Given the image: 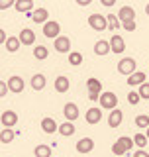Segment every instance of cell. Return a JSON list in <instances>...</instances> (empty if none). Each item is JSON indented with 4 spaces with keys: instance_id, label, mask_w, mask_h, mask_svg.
I'll use <instances>...</instances> for the list:
<instances>
[{
    "instance_id": "obj_17",
    "label": "cell",
    "mask_w": 149,
    "mask_h": 157,
    "mask_svg": "<svg viewBox=\"0 0 149 157\" xmlns=\"http://www.w3.org/2000/svg\"><path fill=\"white\" fill-rule=\"evenodd\" d=\"M108 51H112V47H110V41H108V39H98V41L94 43V53H96L98 57H104V55H108Z\"/></svg>"
},
{
    "instance_id": "obj_15",
    "label": "cell",
    "mask_w": 149,
    "mask_h": 157,
    "mask_svg": "<svg viewBox=\"0 0 149 157\" xmlns=\"http://www.w3.org/2000/svg\"><path fill=\"white\" fill-rule=\"evenodd\" d=\"M45 85H47V78H45V75H41V73H36V75L29 78V86H32L33 90H43Z\"/></svg>"
},
{
    "instance_id": "obj_23",
    "label": "cell",
    "mask_w": 149,
    "mask_h": 157,
    "mask_svg": "<svg viewBox=\"0 0 149 157\" xmlns=\"http://www.w3.org/2000/svg\"><path fill=\"white\" fill-rule=\"evenodd\" d=\"M69 86H71V82H69V77H65V75H59L57 78H55V90L57 92H67L69 90Z\"/></svg>"
},
{
    "instance_id": "obj_26",
    "label": "cell",
    "mask_w": 149,
    "mask_h": 157,
    "mask_svg": "<svg viewBox=\"0 0 149 157\" xmlns=\"http://www.w3.org/2000/svg\"><path fill=\"white\" fill-rule=\"evenodd\" d=\"M33 155L36 157H51V147L45 145V144H39V145H36V149H33Z\"/></svg>"
},
{
    "instance_id": "obj_1",
    "label": "cell",
    "mask_w": 149,
    "mask_h": 157,
    "mask_svg": "<svg viewBox=\"0 0 149 157\" xmlns=\"http://www.w3.org/2000/svg\"><path fill=\"white\" fill-rule=\"evenodd\" d=\"M133 145H136V144H133V137L122 136V137H118L116 144L112 145V153H114V155H124V153H128V151H130Z\"/></svg>"
},
{
    "instance_id": "obj_9",
    "label": "cell",
    "mask_w": 149,
    "mask_h": 157,
    "mask_svg": "<svg viewBox=\"0 0 149 157\" xmlns=\"http://www.w3.org/2000/svg\"><path fill=\"white\" fill-rule=\"evenodd\" d=\"M28 18H32L36 24H41V26H45V24L49 22V20H47V18H49V12H47L45 8H36L32 14H28Z\"/></svg>"
},
{
    "instance_id": "obj_14",
    "label": "cell",
    "mask_w": 149,
    "mask_h": 157,
    "mask_svg": "<svg viewBox=\"0 0 149 157\" xmlns=\"http://www.w3.org/2000/svg\"><path fill=\"white\" fill-rule=\"evenodd\" d=\"M53 45H55V51H59V53H71V39L67 36L57 37Z\"/></svg>"
},
{
    "instance_id": "obj_3",
    "label": "cell",
    "mask_w": 149,
    "mask_h": 157,
    "mask_svg": "<svg viewBox=\"0 0 149 157\" xmlns=\"http://www.w3.org/2000/svg\"><path fill=\"white\" fill-rule=\"evenodd\" d=\"M116 106H118V96L110 90H104L100 94V108L112 112V110H116Z\"/></svg>"
},
{
    "instance_id": "obj_24",
    "label": "cell",
    "mask_w": 149,
    "mask_h": 157,
    "mask_svg": "<svg viewBox=\"0 0 149 157\" xmlns=\"http://www.w3.org/2000/svg\"><path fill=\"white\" fill-rule=\"evenodd\" d=\"M33 57H36L37 61H45L49 57V49L45 45H36L33 47Z\"/></svg>"
},
{
    "instance_id": "obj_41",
    "label": "cell",
    "mask_w": 149,
    "mask_h": 157,
    "mask_svg": "<svg viewBox=\"0 0 149 157\" xmlns=\"http://www.w3.org/2000/svg\"><path fill=\"white\" fill-rule=\"evenodd\" d=\"M88 2L90 0H78V6H88Z\"/></svg>"
},
{
    "instance_id": "obj_6",
    "label": "cell",
    "mask_w": 149,
    "mask_h": 157,
    "mask_svg": "<svg viewBox=\"0 0 149 157\" xmlns=\"http://www.w3.org/2000/svg\"><path fill=\"white\" fill-rule=\"evenodd\" d=\"M43 36H45V37H51V39L61 37V26H59V22H55V20H49L45 26H43Z\"/></svg>"
},
{
    "instance_id": "obj_35",
    "label": "cell",
    "mask_w": 149,
    "mask_h": 157,
    "mask_svg": "<svg viewBox=\"0 0 149 157\" xmlns=\"http://www.w3.org/2000/svg\"><path fill=\"white\" fill-rule=\"evenodd\" d=\"M10 92V88H8V82L6 81H0V96H6Z\"/></svg>"
},
{
    "instance_id": "obj_36",
    "label": "cell",
    "mask_w": 149,
    "mask_h": 157,
    "mask_svg": "<svg viewBox=\"0 0 149 157\" xmlns=\"http://www.w3.org/2000/svg\"><path fill=\"white\" fill-rule=\"evenodd\" d=\"M122 26H124V29H126V32H133V29L137 28V26H136V20H133V22H124Z\"/></svg>"
},
{
    "instance_id": "obj_27",
    "label": "cell",
    "mask_w": 149,
    "mask_h": 157,
    "mask_svg": "<svg viewBox=\"0 0 149 157\" xmlns=\"http://www.w3.org/2000/svg\"><path fill=\"white\" fill-rule=\"evenodd\" d=\"M59 134H61L63 137H71V136L74 134V126H73V122H65V124L59 126Z\"/></svg>"
},
{
    "instance_id": "obj_28",
    "label": "cell",
    "mask_w": 149,
    "mask_h": 157,
    "mask_svg": "<svg viewBox=\"0 0 149 157\" xmlns=\"http://www.w3.org/2000/svg\"><path fill=\"white\" fill-rule=\"evenodd\" d=\"M106 20H108V29H112V32H116V29L122 26L120 18H118L116 14H108V16H106Z\"/></svg>"
},
{
    "instance_id": "obj_12",
    "label": "cell",
    "mask_w": 149,
    "mask_h": 157,
    "mask_svg": "<svg viewBox=\"0 0 149 157\" xmlns=\"http://www.w3.org/2000/svg\"><path fill=\"white\" fill-rule=\"evenodd\" d=\"M63 114H65L67 122H74L78 118V106L74 104V102H67V104L63 106Z\"/></svg>"
},
{
    "instance_id": "obj_4",
    "label": "cell",
    "mask_w": 149,
    "mask_h": 157,
    "mask_svg": "<svg viewBox=\"0 0 149 157\" xmlns=\"http://www.w3.org/2000/svg\"><path fill=\"white\" fill-rule=\"evenodd\" d=\"M86 88H88V98L90 100H100V94H102V82L98 81V78H94V77H90L86 81Z\"/></svg>"
},
{
    "instance_id": "obj_16",
    "label": "cell",
    "mask_w": 149,
    "mask_h": 157,
    "mask_svg": "<svg viewBox=\"0 0 149 157\" xmlns=\"http://www.w3.org/2000/svg\"><path fill=\"white\" fill-rule=\"evenodd\" d=\"M84 118H86V122H88V124H98V122H100L102 120V108H96V106H92V108H88V110H86V116H84Z\"/></svg>"
},
{
    "instance_id": "obj_7",
    "label": "cell",
    "mask_w": 149,
    "mask_h": 157,
    "mask_svg": "<svg viewBox=\"0 0 149 157\" xmlns=\"http://www.w3.org/2000/svg\"><path fill=\"white\" fill-rule=\"evenodd\" d=\"M8 88H10V92H24V88H26V82H24V78L22 77H18V75H12L8 78Z\"/></svg>"
},
{
    "instance_id": "obj_39",
    "label": "cell",
    "mask_w": 149,
    "mask_h": 157,
    "mask_svg": "<svg viewBox=\"0 0 149 157\" xmlns=\"http://www.w3.org/2000/svg\"><path fill=\"white\" fill-rule=\"evenodd\" d=\"M116 4V0H102V6H106V8H110Z\"/></svg>"
},
{
    "instance_id": "obj_22",
    "label": "cell",
    "mask_w": 149,
    "mask_h": 157,
    "mask_svg": "<svg viewBox=\"0 0 149 157\" xmlns=\"http://www.w3.org/2000/svg\"><path fill=\"white\" fill-rule=\"evenodd\" d=\"M14 8H16V12H22V14H32L36 10L32 0H20V2L14 4Z\"/></svg>"
},
{
    "instance_id": "obj_21",
    "label": "cell",
    "mask_w": 149,
    "mask_h": 157,
    "mask_svg": "<svg viewBox=\"0 0 149 157\" xmlns=\"http://www.w3.org/2000/svg\"><path fill=\"white\" fill-rule=\"evenodd\" d=\"M41 130L45 132V134H55V132H59V126H57V122L53 120V118H43L41 120Z\"/></svg>"
},
{
    "instance_id": "obj_11",
    "label": "cell",
    "mask_w": 149,
    "mask_h": 157,
    "mask_svg": "<svg viewBox=\"0 0 149 157\" xmlns=\"http://www.w3.org/2000/svg\"><path fill=\"white\" fill-rule=\"evenodd\" d=\"M110 47H112V53H124V49H126V41H124V37L120 36V33H112Z\"/></svg>"
},
{
    "instance_id": "obj_2",
    "label": "cell",
    "mask_w": 149,
    "mask_h": 157,
    "mask_svg": "<svg viewBox=\"0 0 149 157\" xmlns=\"http://www.w3.org/2000/svg\"><path fill=\"white\" fill-rule=\"evenodd\" d=\"M136 71H137V65H136V59H133V57H124V59H120V63H118V73H120V75L132 77Z\"/></svg>"
},
{
    "instance_id": "obj_34",
    "label": "cell",
    "mask_w": 149,
    "mask_h": 157,
    "mask_svg": "<svg viewBox=\"0 0 149 157\" xmlns=\"http://www.w3.org/2000/svg\"><path fill=\"white\" fill-rule=\"evenodd\" d=\"M137 92H139V96L143 98V100H149V82H145V85H141Z\"/></svg>"
},
{
    "instance_id": "obj_37",
    "label": "cell",
    "mask_w": 149,
    "mask_h": 157,
    "mask_svg": "<svg viewBox=\"0 0 149 157\" xmlns=\"http://www.w3.org/2000/svg\"><path fill=\"white\" fill-rule=\"evenodd\" d=\"M133 157H149V153H147L145 149H137L136 153H133Z\"/></svg>"
},
{
    "instance_id": "obj_43",
    "label": "cell",
    "mask_w": 149,
    "mask_h": 157,
    "mask_svg": "<svg viewBox=\"0 0 149 157\" xmlns=\"http://www.w3.org/2000/svg\"><path fill=\"white\" fill-rule=\"evenodd\" d=\"M145 136H147V140H149V128H147V132H145Z\"/></svg>"
},
{
    "instance_id": "obj_20",
    "label": "cell",
    "mask_w": 149,
    "mask_h": 157,
    "mask_svg": "<svg viewBox=\"0 0 149 157\" xmlns=\"http://www.w3.org/2000/svg\"><path fill=\"white\" fill-rule=\"evenodd\" d=\"M128 85H130V86H141V85H145V73H143V71H136V73H133V75L132 77H128Z\"/></svg>"
},
{
    "instance_id": "obj_31",
    "label": "cell",
    "mask_w": 149,
    "mask_h": 157,
    "mask_svg": "<svg viewBox=\"0 0 149 157\" xmlns=\"http://www.w3.org/2000/svg\"><path fill=\"white\" fill-rule=\"evenodd\" d=\"M147 141H149V140H147L145 134H136V136H133V144L139 147V149H143V147L147 145Z\"/></svg>"
},
{
    "instance_id": "obj_18",
    "label": "cell",
    "mask_w": 149,
    "mask_h": 157,
    "mask_svg": "<svg viewBox=\"0 0 149 157\" xmlns=\"http://www.w3.org/2000/svg\"><path fill=\"white\" fill-rule=\"evenodd\" d=\"M118 18H120V22H133V18H136V10L132 6H122L120 12H118Z\"/></svg>"
},
{
    "instance_id": "obj_42",
    "label": "cell",
    "mask_w": 149,
    "mask_h": 157,
    "mask_svg": "<svg viewBox=\"0 0 149 157\" xmlns=\"http://www.w3.org/2000/svg\"><path fill=\"white\" fill-rule=\"evenodd\" d=\"M145 14H147V16H149V2L145 4Z\"/></svg>"
},
{
    "instance_id": "obj_8",
    "label": "cell",
    "mask_w": 149,
    "mask_h": 157,
    "mask_svg": "<svg viewBox=\"0 0 149 157\" xmlns=\"http://www.w3.org/2000/svg\"><path fill=\"white\" fill-rule=\"evenodd\" d=\"M0 122H2L4 128H10V130H12V128L18 124V114L12 112V110H4L2 116H0Z\"/></svg>"
},
{
    "instance_id": "obj_19",
    "label": "cell",
    "mask_w": 149,
    "mask_h": 157,
    "mask_svg": "<svg viewBox=\"0 0 149 157\" xmlns=\"http://www.w3.org/2000/svg\"><path fill=\"white\" fill-rule=\"evenodd\" d=\"M122 122H124V112L122 110L116 108V110H112L110 114H108V126H110V128H118Z\"/></svg>"
},
{
    "instance_id": "obj_32",
    "label": "cell",
    "mask_w": 149,
    "mask_h": 157,
    "mask_svg": "<svg viewBox=\"0 0 149 157\" xmlns=\"http://www.w3.org/2000/svg\"><path fill=\"white\" fill-rule=\"evenodd\" d=\"M136 126L137 128H149V116H145V114H139V116H136Z\"/></svg>"
},
{
    "instance_id": "obj_13",
    "label": "cell",
    "mask_w": 149,
    "mask_h": 157,
    "mask_svg": "<svg viewBox=\"0 0 149 157\" xmlns=\"http://www.w3.org/2000/svg\"><path fill=\"white\" fill-rule=\"evenodd\" d=\"M18 37H20V41H22V45H33V43H36V32L29 29V28H24Z\"/></svg>"
},
{
    "instance_id": "obj_33",
    "label": "cell",
    "mask_w": 149,
    "mask_h": 157,
    "mask_svg": "<svg viewBox=\"0 0 149 157\" xmlns=\"http://www.w3.org/2000/svg\"><path fill=\"white\" fill-rule=\"evenodd\" d=\"M139 92L137 90H132V92H128V102H130V104H137V102H139Z\"/></svg>"
},
{
    "instance_id": "obj_38",
    "label": "cell",
    "mask_w": 149,
    "mask_h": 157,
    "mask_svg": "<svg viewBox=\"0 0 149 157\" xmlns=\"http://www.w3.org/2000/svg\"><path fill=\"white\" fill-rule=\"evenodd\" d=\"M0 41H2L4 45H6V41H8V36H6V32H4V29H0Z\"/></svg>"
},
{
    "instance_id": "obj_30",
    "label": "cell",
    "mask_w": 149,
    "mask_h": 157,
    "mask_svg": "<svg viewBox=\"0 0 149 157\" xmlns=\"http://www.w3.org/2000/svg\"><path fill=\"white\" fill-rule=\"evenodd\" d=\"M0 141H2V144H10V141H14V130H10V128H2V132H0Z\"/></svg>"
},
{
    "instance_id": "obj_5",
    "label": "cell",
    "mask_w": 149,
    "mask_h": 157,
    "mask_svg": "<svg viewBox=\"0 0 149 157\" xmlns=\"http://www.w3.org/2000/svg\"><path fill=\"white\" fill-rule=\"evenodd\" d=\"M88 26L92 29H96V32H104V29L108 28V20H106V16H102V14H90V16H88Z\"/></svg>"
},
{
    "instance_id": "obj_25",
    "label": "cell",
    "mask_w": 149,
    "mask_h": 157,
    "mask_svg": "<svg viewBox=\"0 0 149 157\" xmlns=\"http://www.w3.org/2000/svg\"><path fill=\"white\" fill-rule=\"evenodd\" d=\"M20 45H22V41H20V37H8V41H6V51H10V53H16L18 49H20Z\"/></svg>"
},
{
    "instance_id": "obj_40",
    "label": "cell",
    "mask_w": 149,
    "mask_h": 157,
    "mask_svg": "<svg viewBox=\"0 0 149 157\" xmlns=\"http://www.w3.org/2000/svg\"><path fill=\"white\" fill-rule=\"evenodd\" d=\"M12 6V2H10V0H4L2 4H0V10H6V8H10Z\"/></svg>"
},
{
    "instance_id": "obj_10",
    "label": "cell",
    "mask_w": 149,
    "mask_h": 157,
    "mask_svg": "<svg viewBox=\"0 0 149 157\" xmlns=\"http://www.w3.org/2000/svg\"><path fill=\"white\" fill-rule=\"evenodd\" d=\"M94 149V140L92 137H82V140H78L77 141V153H90V151Z\"/></svg>"
},
{
    "instance_id": "obj_29",
    "label": "cell",
    "mask_w": 149,
    "mask_h": 157,
    "mask_svg": "<svg viewBox=\"0 0 149 157\" xmlns=\"http://www.w3.org/2000/svg\"><path fill=\"white\" fill-rule=\"evenodd\" d=\"M69 65H73V67L82 65V53H78V51H71V53H69Z\"/></svg>"
}]
</instances>
